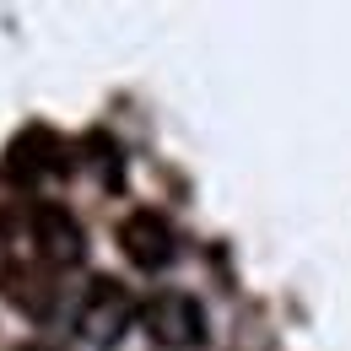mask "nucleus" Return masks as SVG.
<instances>
[{
    "label": "nucleus",
    "instance_id": "f257e3e1",
    "mask_svg": "<svg viewBox=\"0 0 351 351\" xmlns=\"http://www.w3.org/2000/svg\"><path fill=\"white\" fill-rule=\"evenodd\" d=\"M135 324V298L125 281H108V276H97L87 287V298L76 308V335L87 341L92 351H114L125 341V330Z\"/></svg>",
    "mask_w": 351,
    "mask_h": 351
},
{
    "label": "nucleus",
    "instance_id": "f03ea898",
    "mask_svg": "<svg viewBox=\"0 0 351 351\" xmlns=\"http://www.w3.org/2000/svg\"><path fill=\"white\" fill-rule=\"evenodd\" d=\"M71 168H76V146L60 130H49V125H27V130L11 135V146H5V173L16 178L22 189L44 184V178H65Z\"/></svg>",
    "mask_w": 351,
    "mask_h": 351
},
{
    "label": "nucleus",
    "instance_id": "7ed1b4c3",
    "mask_svg": "<svg viewBox=\"0 0 351 351\" xmlns=\"http://www.w3.org/2000/svg\"><path fill=\"white\" fill-rule=\"evenodd\" d=\"M141 324H146L152 346H162V351H195L206 341V308L189 292H157L141 308Z\"/></svg>",
    "mask_w": 351,
    "mask_h": 351
},
{
    "label": "nucleus",
    "instance_id": "20e7f679",
    "mask_svg": "<svg viewBox=\"0 0 351 351\" xmlns=\"http://www.w3.org/2000/svg\"><path fill=\"white\" fill-rule=\"evenodd\" d=\"M27 238H33L38 265H49V270H71V265L87 260V232H82V221L71 217L65 206H54V200L33 206V217H27Z\"/></svg>",
    "mask_w": 351,
    "mask_h": 351
},
{
    "label": "nucleus",
    "instance_id": "39448f33",
    "mask_svg": "<svg viewBox=\"0 0 351 351\" xmlns=\"http://www.w3.org/2000/svg\"><path fill=\"white\" fill-rule=\"evenodd\" d=\"M119 249H125V260L135 270H146V276H157V270H168L178 254V232L173 221L162 217V211H152V206H141L130 217L119 221Z\"/></svg>",
    "mask_w": 351,
    "mask_h": 351
},
{
    "label": "nucleus",
    "instance_id": "423d86ee",
    "mask_svg": "<svg viewBox=\"0 0 351 351\" xmlns=\"http://www.w3.org/2000/svg\"><path fill=\"white\" fill-rule=\"evenodd\" d=\"M60 270H49V265H0V298L16 308V313H27L33 324H44L54 319V308H60V281H54Z\"/></svg>",
    "mask_w": 351,
    "mask_h": 351
},
{
    "label": "nucleus",
    "instance_id": "0eeeda50",
    "mask_svg": "<svg viewBox=\"0 0 351 351\" xmlns=\"http://www.w3.org/2000/svg\"><path fill=\"white\" fill-rule=\"evenodd\" d=\"M82 146L92 152V162H97V178H103V184H119V178H125V162H119V146H114L108 135H87Z\"/></svg>",
    "mask_w": 351,
    "mask_h": 351
},
{
    "label": "nucleus",
    "instance_id": "6e6552de",
    "mask_svg": "<svg viewBox=\"0 0 351 351\" xmlns=\"http://www.w3.org/2000/svg\"><path fill=\"white\" fill-rule=\"evenodd\" d=\"M22 195H27V189H22L16 178L0 173V227H11V221L22 217Z\"/></svg>",
    "mask_w": 351,
    "mask_h": 351
},
{
    "label": "nucleus",
    "instance_id": "1a4fd4ad",
    "mask_svg": "<svg viewBox=\"0 0 351 351\" xmlns=\"http://www.w3.org/2000/svg\"><path fill=\"white\" fill-rule=\"evenodd\" d=\"M22 351H44V346H22Z\"/></svg>",
    "mask_w": 351,
    "mask_h": 351
}]
</instances>
